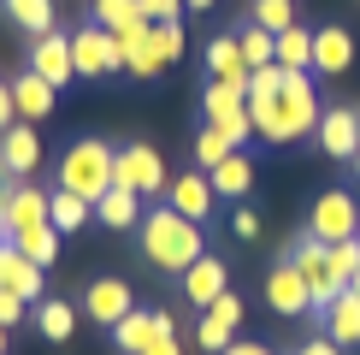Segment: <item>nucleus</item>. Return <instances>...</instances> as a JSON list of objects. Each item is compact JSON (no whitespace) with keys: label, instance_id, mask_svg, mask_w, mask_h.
I'll list each match as a JSON object with an SVG mask.
<instances>
[{"label":"nucleus","instance_id":"18","mask_svg":"<svg viewBox=\"0 0 360 355\" xmlns=\"http://www.w3.org/2000/svg\"><path fill=\"white\" fill-rule=\"evenodd\" d=\"M53 95H59V89L48 83V77H36V71H18V77H12V107H18V118H24V125H36V118H48L53 113Z\"/></svg>","mask_w":360,"mask_h":355},{"label":"nucleus","instance_id":"1","mask_svg":"<svg viewBox=\"0 0 360 355\" xmlns=\"http://www.w3.org/2000/svg\"><path fill=\"white\" fill-rule=\"evenodd\" d=\"M248 113H254V137L283 148V142H302L307 130L319 125L325 107H319V89H313V71H290L278 95L248 101Z\"/></svg>","mask_w":360,"mask_h":355},{"label":"nucleus","instance_id":"28","mask_svg":"<svg viewBox=\"0 0 360 355\" xmlns=\"http://www.w3.org/2000/svg\"><path fill=\"white\" fill-rule=\"evenodd\" d=\"M95 24L112 30V36H124V30H142V0H95Z\"/></svg>","mask_w":360,"mask_h":355},{"label":"nucleus","instance_id":"39","mask_svg":"<svg viewBox=\"0 0 360 355\" xmlns=\"http://www.w3.org/2000/svg\"><path fill=\"white\" fill-rule=\"evenodd\" d=\"M142 18L148 24H172V18H184V0H142Z\"/></svg>","mask_w":360,"mask_h":355},{"label":"nucleus","instance_id":"17","mask_svg":"<svg viewBox=\"0 0 360 355\" xmlns=\"http://www.w3.org/2000/svg\"><path fill=\"white\" fill-rule=\"evenodd\" d=\"M41 166V142H36V130L30 125H12V130H0V172H12V178H30Z\"/></svg>","mask_w":360,"mask_h":355},{"label":"nucleus","instance_id":"42","mask_svg":"<svg viewBox=\"0 0 360 355\" xmlns=\"http://www.w3.org/2000/svg\"><path fill=\"white\" fill-rule=\"evenodd\" d=\"M18 125V107H12V83H0V130Z\"/></svg>","mask_w":360,"mask_h":355},{"label":"nucleus","instance_id":"49","mask_svg":"<svg viewBox=\"0 0 360 355\" xmlns=\"http://www.w3.org/2000/svg\"><path fill=\"white\" fill-rule=\"evenodd\" d=\"M0 196H6V184H0Z\"/></svg>","mask_w":360,"mask_h":355},{"label":"nucleus","instance_id":"8","mask_svg":"<svg viewBox=\"0 0 360 355\" xmlns=\"http://www.w3.org/2000/svg\"><path fill=\"white\" fill-rule=\"evenodd\" d=\"M71 66H77V77H107V71L124 66V54H118V36L101 24H89L71 36Z\"/></svg>","mask_w":360,"mask_h":355},{"label":"nucleus","instance_id":"25","mask_svg":"<svg viewBox=\"0 0 360 355\" xmlns=\"http://www.w3.org/2000/svg\"><path fill=\"white\" fill-rule=\"evenodd\" d=\"M207 178H213V196H248L254 166H248V154H243V148H236V154H231V160H219V166L207 172Z\"/></svg>","mask_w":360,"mask_h":355},{"label":"nucleus","instance_id":"16","mask_svg":"<svg viewBox=\"0 0 360 355\" xmlns=\"http://www.w3.org/2000/svg\"><path fill=\"white\" fill-rule=\"evenodd\" d=\"M41 273H48V266L24 261L18 243H0V290H12V296H24V302H36V296H41Z\"/></svg>","mask_w":360,"mask_h":355},{"label":"nucleus","instance_id":"10","mask_svg":"<svg viewBox=\"0 0 360 355\" xmlns=\"http://www.w3.org/2000/svg\"><path fill=\"white\" fill-rule=\"evenodd\" d=\"M130 308H136V290H130L124 278H95V285L83 290V314L95 320V325H107V332L130 314Z\"/></svg>","mask_w":360,"mask_h":355},{"label":"nucleus","instance_id":"45","mask_svg":"<svg viewBox=\"0 0 360 355\" xmlns=\"http://www.w3.org/2000/svg\"><path fill=\"white\" fill-rule=\"evenodd\" d=\"M201 6H213V0H184V12H201Z\"/></svg>","mask_w":360,"mask_h":355},{"label":"nucleus","instance_id":"46","mask_svg":"<svg viewBox=\"0 0 360 355\" xmlns=\"http://www.w3.org/2000/svg\"><path fill=\"white\" fill-rule=\"evenodd\" d=\"M0 355H6V325H0Z\"/></svg>","mask_w":360,"mask_h":355},{"label":"nucleus","instance_id":"30","mask_svg":"<svg viewBox=\"0 0 360 355\" xmlns=\"http://www.w3.org/2000/svg\"><path fill=\"white\" fill-rule=\"evenodd\" d=\"M231 154H236V142L224 137V130H213V125L195 130V166H201V172H213L219 160H231Z\"/></svg>","mask_w":360,"mask_h":355},{"label":"nucleus","instance_id":"48","mask_svg":"<svg viewBox=\"0 0 360 355\" xmlns=\"http://www.w3.org/2000/svg\"><path fill=\"white\" fill-rule=\"evenodd\" d=\"M349 290H354V296H360V273H354V285H349Z\"/></svg>","mask_w":360,"mask_h":355},{"label":"nucleus","instance_id":"34","mask_svg":"<svg viewBox=\"0 0 360 355\" xmlns=\"http://www.w3.org/2000/svg\"><path fill=\"white\" fill-rule=\"evenodd\" d=\"M254 24L272 30V36H283V30L295 24V6H290V0H254Z\"/></svg>","mask_w":360,"mask_h":355},{"label":"nucleus","instance_id":"5","mask_svg":"<svg viewBox=\"0 0 360 355\" xmlns=\"http://www.w3.org/2000/svg\"><path fill=\"white\" fill-rule=\"evenodd\" d=\"M290 266L307 278V296H313V308H331L337 296H342V278L331 273V243H319V237H295V249H290Z\"/></svg>","mask_w":360,"mask_h":355},{"label":"nucleus","instance_id":"33","mask_svg":"<svg viewBox=\"0 0 360 355\" xmlns=\"http://www.w3.org/2000/svg\"><path fill=\"white\" fill-rule=\"evenodd\" d=\"M148 48H154V59H160V66H172V59L177 54H184V24H154V30H148Z\"/></svg>","mask_w":360,"mask_h":355},{"label":"nucleus","instance_id":"44","mask_svg":"<svg viewBox=\"0 0 360 355\" xmlns=\"http://www.w3.org/2000/svg\"><path fill=\"white\" fill-rule=\"evenodd\" d=\"M219 355H272V349H266V344H243V337H236V344L219 349Z\"/></svg>","mask_w":360,"mask_h":355},{"label":"nucleus","instance_id":"15","mask_svg":"<svg viewBox=\"0 0 360 355\" xmlns=\"http://www.w3.org/2000/svg\"><path fill=\"white\" fill-rule=\"evenodd\" d=\"M266 302H272V314H283V320L307 314V308H313V296H307V278L295 273L290 261H283V266H272V278H266Z\"/></svg>","mask_w":360,"mask_h":355},{"label":"nucleus","instance_id":"38","mask_svg":"<svg viewBox=\"0 0 360 355\" xmlns=\"http://www.w3.org/2000/svg\"><path fill=\"white\" fill-rule=\"evenodd\" d=\"M142 355H184V344H177V320L160 308V332H154V344H148Z\"/></svg>","mask_w":360,"mask_h":355},{"label":"nucleus","instance_id":"51","mask_svg":"<svg viewBox=\"0 0 360 355\" xmlns=\"http://www.w3.org/2000/svg\"><path fill=\"white\" fill-rule=\"evenodd\" d=\"M354 243H360V231H354Z\"/></svg>","mask_w":360,"mask_h":355},{"label":"nucleus","instance_id":"22","mask_svg":"<svg viewBox=\"0 0 360 355\" xmlns=\"http://www.w3.org/2000/svg\"><path fill=\"white\" fill-rule=\"evenodd\" d=\"M319 314H325V337H331V344H342V349L360 344V296L354 290H342L331 308H319Z\"/></svg>","mask_w":360,"mask_h":355},{"label":"nucleus","instance_id":"19","mask_svg":"<svg viewBox=\"0 0 360 355\" xmlns=\"http://www.w3.org/2000/svg\"><path fill=\"white\" fill-rule=\"evenodd\" d=\"M224 290H231V273H224L219 255H201V261L184 273V296H189L195 308H213V296H224Z\"/></svg>","mask_w":360,"mask_h":355},{"label":"nucleus","instance_id":"7","mask_svg":"<svg viewBox=\"0 0 360 355\" xmlns=\"http://www.w3.org/2000/svg\"><path fill=\"white\" fill-rule=\"evenodd\" d=\"M112 184L136 189V196H160L172 178H166V160H160L154 142H124V148H118V160H112Z\"/></svg>","mask_w":360,"mask_h":355},{"label":"nucleus","instance_id":"23","mask_svg":"<svg viewBox=\"0 0 360 355\" xmlns=\"http://www.w3.org/2000/svg\"><path fill=\"white\" fill-rule=\"evenodd\" d=\"M154 332H160V314H148V308H130V314L112 325V344L124 349V355H142L148 344H154Z\"/></svg>","mask_w":360,"mask_h":355},{"label":"nucleus","instance_id":"37","mask_svg":"<svg viewBox=\"0 0 360 355\" xmlns=\"http://www.w3.org/2000/svg\"><path fill=\"white\" fill-rule=\"evenodd\" d=\"M195 344H201L207 355H219V349H231V344H236V332H224L219 320H207V314H201V325H195Z\"/></svg>","mask_w":360,"mask_h":355},{"label":"nucleus","instance_id":"50","mask_svg":"<svg viewBox=\"0 0 360 355\" xmlns=\"http://www.w3.org/2000/svg\"><path fill=\"white\" fill-rule=\"evenodd\" d=\"M0 243H6V231H0Z\"/></svg>","mask_w":360,"mask_h":355},{"label":"nucleus","instance_id":"14","mask_svg":"<svg viewBox=\"0 0 360 355\" xmlns=\"http://www.w3.org/2000/svg\"><path fill=\"white\" fill-rule=\"evenodd\" d=\"M354 66V36L342 24H325V30H313V71L319 77H342V71Z\"/></svg>","mask_w":360,"mask_h":355},{"label":"nucleus","instance_id":"4","mask_svg":"<svg viewBox=\"0 0 360 355\" xmlns=\"http://www.w3.org/2000/svg\"><path fill=\"white\" fill-rule=\"evenodd\" d=\"M201 107H207V125L224 130V137H231L236 148L254 137V113H248V89H243V83H213V77H207Z\"/></svg>","mask_w":360,"mask_h":355},{"label":"nucleus","instance_id":"12","mask_svg":"<svg viewBox=\"0 0 360 355\" xmlns=\"http://www.w3.org/2000/svg\"><path fill=\"white\" fill-rule=\"evenodd\" d=\"M30 71H36V77H48L53 89H65L71 77H77V66H71V36H59V30L36 36V48H30Z\"/></svg>","mask_w":360,"mask_h":355},{"label":"nucleus","instance_id":"9","mask_svg":"<svg viewBox=\"0 0 360 355\" xmlns=\"http://www.w3.org/2000/svg\"><path fill=\"white\" fill-rule=\"evenodd\" d=\"M30 225H48V189H36V184H12L6 196H0V231H6V243L12 237H24Z\"/></svg>","mask_w":360,"mask_h":355},{"label":"nucleus","instance_id":"29","mask_svg":"<svg viewBox=\"0 0 360 355\" xmlns=\"http://www.w3.org/2000/svg\"><path fill=\"white\" fill-rule=\"evenodd\" d=\"M278 66L283 71H313V36H307L302 24H290L278 36Z\"/></svg>","mask_w":360,"mask_h":355},{"label":"nucleus","instance_id":"41","mask_svg":"<svg viewBox=\"0 0 360 355\" xmlns=\"http://www.w3.org/2000/svg\"><path fill=\"white\" fill-rule=\"evenodd\" d=\"M231 231H236V237H260V213H254V207H236V213H231Z\"/></svg>","mask_w":360,"mask_h":355},{"label":"nucleus","instance_id":"24","mask_svg":"<svg viewBox=\"0 0 360 355\" xmlns=\"http://www.w3.org/2000/svg\"><path fill=\"white\" fill-rule=\"evenodd\" d=\"M89 213H95V207H89L83 196H71V189H53V196H48V225H53L59 237L83 231V225H89Z\"/></svg>","mask_w":360,"mask_h":355},{"label":"nucleus","instance_id":"13","mask_svg":"<svg viewBox=\"0 0 360 355\" xmlns=\"http://www.w3.org/2000/svg\"><path fill=\"white\" fill-rule=\"evenodd\" d=\"M213 201L219 196H213V178H207V172H184V178H172V184H166V207H177V213L195 219V225L213 213Z\"/></svg>","mask_w":360,"mask_h":355},{"label":"nucleus","instance_id":"31","mask_svg":"<svg viewBox=\"0 0 360 355\" xmlns=\"http://www.w3.org/2000/svg\"><path fill=\"white\" fill-rule=\"evenodd\" d=\"M236 42H243V59H248V71H260V66H272V59H278V36H272V30H260V24H248Z\"/></svg>","mask_w":360,"mask_h":355},{"label":"nucleus","instance_id":"40","mask_svg":"<svg viewBox=\"0 0 360 355\" xmlns=\"http://www.w3.org/2000/svg\"><path fill=\"white\" fill-rule=\"evenodd\" d=\"M18 320H24V296L0 290V325H6V332H12V325H18Z\"/></svg>","mask_w":360,"mask_h":355},{"label":"nucleus","instance_id":"26","mask_svg":"<svg viewBox=\"0 0 360 355\" xmlns=\"http://www.w3.org/2000/svg\"><path fill=\"white\" fill-rule=\"evenodd\" d=\"M71 325H77V314H71V302H59V296H41L36 302V332L48 337V344H65Z\"/></svg>","mask_w":360,"mask_h":355},{"label":"nucleus","instance_id":"6","mask_svg":"<svg viewBox=\"0 0 360 355\" xmlns=\"http://www.w3.org/2000/svg\"><path fill=\"white\" fill-rule=\"evenodd\" d=\"M360 231V207H354V189H325L319 201L307 207V237H319V243H349Z\"/></svg>","mask_w":360,"mask_h":355},{"label":"nucleus","instance_id":"20","mask_svg":"<svg viewBox=\"0 0 360 355\" xmlns=\"http://www.w3.org/2000/svg\"><path fill=\"white\" fill-rule=\"evenodd\" d=\"M207 77H213V83H243V89H248L254 71H248L243 42H236V36H213V42H207Z\"/></svg>","mask_w":360,"mask_h":355},{"label":"nucleus","instance_id":"36","mask_svg":"<svg viewBox=\"0 0 360 355\" xmlns=\"http://www.w3.org/2000/svg\"><path fill=\"white\" fill-rule=\"evenodd\" d=\"M207 320H219L224 332H236V325H243V296L236 290H224V296H213V308H201Z\"/></svg>","mask_w":360,"mask_h":355},{"label":"nucleus","instance_id":"3","mask_svg":"<svg viewBox=\"0 0 360 355\" xmlns=\"http://www.w3.org/2000/svg\"><path fill=\"white\" fill-rule=\"evenodd\" d=\"M112 160H118V148L101 142V137L71 142L65 160H59V189H71V196H83L89 207H95V201L112 189Z\"/></svg>","mask_w":360,"mask_h":355},{"label":"nucleus","instance_id":"35","mask_svg":"<svg viewBox=\"0 0 360 355\" xmlns=\"http://www.w3.org/2000/svg\"><path fill=\"white\" fill-rule=\"evenodd\" d=\"M331 273L342 278V290L354 285V273H360V243L349 237V243H331Z\"/></svg>","mask_w":360,"mask_h":355},{"label":"nucleus","instance_id":"32","mask_svg":"<svg viewBox=\"0 0 360 355\" xmlns=\"http://www.w3.org/2000/svg\"><path fill=\"white\" fill-rule=\"evenodd\" d=\"M12 243H18L24 261H36V266H48V261L59 255V231H53V225H30L24 237H12Z\"/></svg>","mask_w":360,"mask_h":355},{"label":"nucleus","instance_id":"43","mask_svg":"<svg viewBox=\"0 0 360 355\" xmlns=\"http://www.w3.org/2000/svg\"><path fill=\"white\" fill-rule=\"evenodd\" d=\"M295 355H342V344H331V337H307Z\"/></svg>","mask_w":360,"mask_h":355},{"label":"nucleus","instance_id":"2","mask_svg":"<svg viewBox=\"0 0 360 355\" xmlns=\"http://www.w3.org/2000/svg\"><path fill=\"white\" fill-rule=\"evenodd\" d=\"M142 255H148V266H160V273H177L184 278L195 261L207 255L201 249V225L195 219H184L177 207H154V213H142Z\"/></svg>","mask_w":360,"mask_h":355},{"label":"nucleus","instance_id":"21","mask_svg":"<svg viewBox=\"0 0 360 355\" xmlns=\"http://www.w3.org/2000/svg\"><path fill=\"white\" fill-rule=\"evenodd\" d=\"M95 219H101L107 231H130V225H142V196H136V189H124V184H112L107 196L95 201Z\"/></svg>","mask_w":360,"mask_h":355},{"label":"nucleus","instance_id":"47","mask_svg":"<svg viewBox=\"0 0 360 355\" xmlns=\"http://www.w3.org/2000/svg\"><path fill=\"white\" fill-rule=\"evenodd\" d=\"M354 178H360V148H354Z\"/></svg>","mask_w":360,"mask_h":355},{"label":"nucleus","instance_id":"11","mask_svg":"<svg viewBox=\"0 0 360 355\" xmlns=\"http://www.w3.org/2000/svg\"><path fill=\"white\" fill-rule=\"evenodd\" d=\"M313 137H319V148L331 160H354V148H360V113L354 107H325L319 125H313Z\"/></svg>","mask_w":360,"mask_h":355},{"label":"nucleus","instance_id":"27","mask_svg":"<svg viewBox=\"0 0 360 355\" xmlns=\"http://www.w3.org/2000/svg\"><path fill=\"white\" fill-rule=\"evenodd\" d=\"M6 6V18L24 30V36H48L53 30V0H0Z\"/></svg>","mask_w":360,"mask_h":355}]
</instances>
